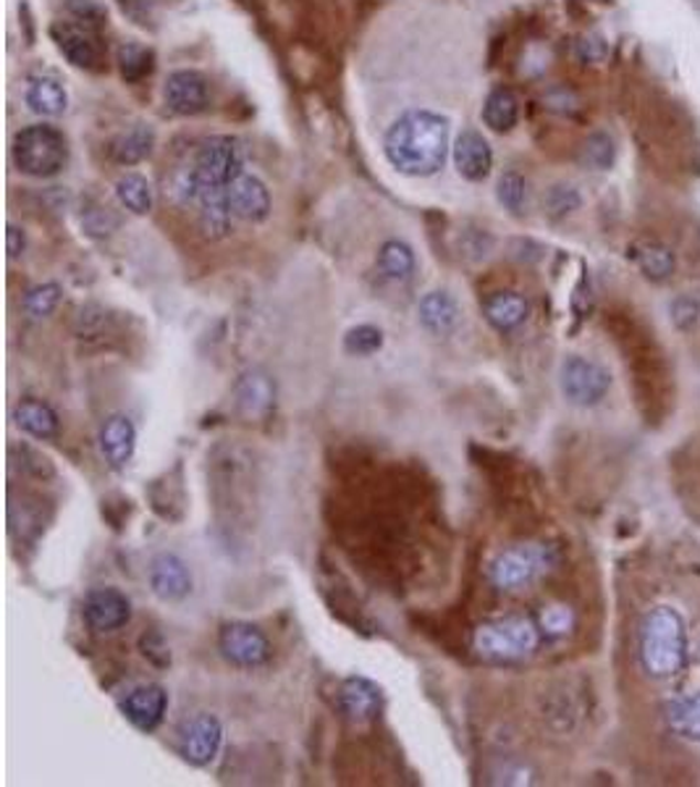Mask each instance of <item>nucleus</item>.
<instances>
[{"instance_id": "nucleus-25", "label": "nucleus", "mask_w": 700, "mask_h": 787, "mask_svg": "<svg viewBox=\"0 0 700 787\" xmlns=\"http://www.w3.org/2000/svg\"><path fill=\"white\" fill-rule=\"evenodd\" d=\"M152 142H155L152 129L140 123V127H131L116 137L114 144H110V158L121 165H134L152 153Z\"/></svg>"}, {"instance_id": "nucleus-27", "label": "nucleus", "mask_w": 700, "mask_h": 787, "mask_svg": "<svg viewBox=\"0 0 700 787\" xmlns=\"http://www.w3.org/2000/svg\"><path fill=\"white\" fill-rule=\"evenodd\" d=\"M667 722L679 737L700 743V693L669 703Z\"/></svg>"}, {"instance_id": "nucleus-4", "label": "nucleus", "mask_w": 700, "mask_h": 787, "mask_svg": "<svg viewBox=\"0 0 700 787\" xmlns=\"http://www.w3.org/2000/svg\"><path fill=\"white\" fill-rule=\"evenodd\" d=\"M475 651L491 661L528 659L540 646V630L530 617H502L475 630Z\"/></svg>"}, {"instance_id": "nucleus-13", "label": "nucleus", "mask_w": 700, "mask_h": 787, "mask_svg": "<svg viewBox=\"0 0 700 787\" xmlns=\"http://www.w3.org/2000/svg\"><path fill=\"white\" fill-rule=\"evenodd\" d=\"M338 707L346 720L357 724L373 722L384 709V690L367 678H346L338 688Z\"/></svg>"}, {"instance_id": "nucleus-3", "label": "nucleus", "mask_w": 700, "mask_h": 787, "mask_svg": "<svg viewBox=\"0 0 700 787\" xmlns=\"http://www.w3.org/2000/svg\"><path fill=\"white\" fill-rule=\"evenodd\" d=\"M13 163L26 176L51 179L66 169L68 142L51 123H32L13 137Z\"/></svg>"}, {"instance_id": "nucleus-33", "label": "nucleus", "mask_w": 700, "mask_h": 787, "mask_svg": "<svg viewBox=\"0 0 700 787\" xmlns=\"http://www.w3.org/2000/svg\"><path fill=\"white\" fill-rule=\"evenodd\" d=\"M61 302V287L47 281V284L32 287L30 292L24 294V313L30 317H47L58 308Z\"/></svg>"}, {"instance_id": "nucleus-19", "label": "nucleus", "mask_w": 700, "mask_h": 787, "mask_svg": "<svg viewBox=\"0 0 700 787\" xmlns=\"http://www.w3.org/2000/svg\"><path fill=\"white\" fill-rule=\"evenodd\" d=\"M418 315L422 328L431 331L433 336H449L462 321V310L449 292H428L420 300Z\"/></svg>"}, {"instance_id": "nucleus-2", "label": "nucleus", "mask_w": 700, "mask_h": 787, "mask_svg": "<svg viewBox=\"0 0 700 787\" xmlns=\"http://www.w3.org/2000/svg\"><path fill=\"white\" fill-rule=\"evenodd\" d=\"M640 661L656 680H669L682 672L688 661V630L671 606H656L643 617Z\"/></svg>"}, {"instance_id": "nucleus-34", "label": "nucleus", "mask_w": 700, "mask_h": 787, "mask_svg": "<svg viewBox=\"0 0 700 787\" xmlns=\"http://www.w3.org/2000/svg\"><path fill=\"white\" fill-rule=\"evenodd\" d=\"M580 192L570 184H557L546 192V211L553 218H564L580 208Z\"/></svg>"}, {"instance_id": "nucleus-40", "label": "nucleus", "mask_w": 700, "mask_h": 787, "mask_svg": "<svg viewBox=\"0 0 700 787\" xmlns=\"http://www.w3.org/2000/svg\"><path fill=\"white\" fill-rule=\"evenodd\" d=\"M26 247V237L19 226H9V241H6V250H9V258H19Z\"/></svg>"}, {"instance_id": "nucleus-35", "label": "nucleus", "mask_w": 700, "mask_h": 787, "mask_svg": "<svg viewBox=\"0 0 700 787\" xmlns=\"http://www.w3.org/2000/svg\"><path fill=\"white\" fill-rule=\"evenodd\" d=\"M700 321V302L696 297H677L675 302H671V323L679 331H690L696 328Z\"/></svg>"}, {"instance_id": "nucleus-22", "label": "nucleus", "mask_w": 700, "mask_h": 787, "mask_svg": "<svg viewBox=\"0 0 700 787\" xmlns=\"http://www.w3.org/2000/svg\"><path fill=\"white\" fill-rule=\"evenodd\" d=\"M26 106L40 116H61L66 110V89L53 77H32L24 93Z\"/></svg>"}, {"instance_id": "nucleus-30", "label": "nucleus", "mask_w": 700, "mask_h": 787, "mask_svg": "<svg viewBox=\"0 0 700 787\" xmlns=\"http://www.w3.org/2000/svg\"><path fill=\"white\" fill-rule=\"evenodd\" d=\"M614 158H616L614 140L606 134V131H593V134L585 140V144H582V163H585L588 169H595V171L612 169Z\"/></svg>"}, {"instance_id": "nucleus-10", "label": "nucleus", "mask_w": 700, "mask_h": 787, "mask_svg": "<svg viewBox=\"0 0 700 787\" xmlns=\"http://www.w3.org/2000/svg\"><path fill=\"white\" fill-rule=\"evenodd\" d=\"M165 106L179 116L203 114L211 106V82L205 74L194 72V68H182V72L169 74L163 87Z\"/></svg>"}, {"instance_id": "nucleus-18", "label": "nucleus", "mask_w": 700, "mask_h": 787, "mask_svg": "<svg viewBox=\"0 0 700 787\" xmlns=\"http://www.w3.org/2000/svg\"><path fill=\"white\" fill-rule=\"evenodd\" d=\"M454 163L462 179H467V182H483V179L491 174V165H494L491 144L485 142L483 134H477L475 129H464L462 134L456 137Z\"/></svg>"}, {"instance_id": "nucleus-14", "label": "nucleus", "mask_w": 700, "mask_h": 787, "mask_svg": "<svg viewBox=\"0 0 700 787\" xmlns=\"http://www.w3.org/2000/svg\"><path fill=\"white\" fill-rule=\"evenodd\" d=\"M228 208L234 218L260 224L270 216V192L258 176L241 174L237 182L228 186Z\"/></svg>"}, {"instance_id": "nucleus-23", "label": "nucleus", "mask_w": 700, "mask_h": 787, "mask_svg": "<svg viewBox=\"0 0 700 787\" xmlns=\"http://www.w3.org/2000/svg\"><path fill=\"white\" fill-rule=\"evenodd\" d=\"M483 121L485 127L498 131V134L515 129L519 121L517 95L507 87H496L494 93H488V98L483 103Z\"/></svg>"}, {"instance_id": "nucleus-6", "label": "nucleus", "mask_w": 700, "mask_h": 787, "mask_svg": "<svg viewBox=\"0 0 700 787\" xmlns=\"http://www.w3.org/2000/svg\"><path fill=\"white\" fill-rule=\"evenodd\" d=\"M561 394L578 407H593L612 389V373L604 365L588 360V357L572 355L561 363L559 370Z\"/></svg>"}, {"instance_id": "nucleus-28", "label": "nucleus", "mask_w": 700, "mask_h": 787, "mask_svg": "<svg viewBox=\"0 0 700 787\" xmlns=\"http://www.w3.org/2000/svg\"><path fill=\"white\" fill-rule=\"evenodd\" d=\"M116 195H119L121 205L134 216H144L152 208V186L140 174H127L116 182Z\"/></svg>"}, {"instance_id": "nucleus-29", "label": "nucleus", "mask_w": 700, "mask_h": 787, "mask_svg": "<svg viewBox=\"0 0 700 787\" xmlns=\"http://www.w3.org/2000/svg\"><path fill=\"white\" fill-rule=\"evenodd\" d=\"M119 68L127 82H140L152 72V53L137 43H123L119 47Z\"/></svg>"}, {"instance_id": "nucleus-8", "label": "nucleus", "mask_w": 700, "mask_h": 787, "mask_svg": "<svg viewBox=\"0 0 700 787\" xmlns=\"http://www.w3.org/2000/svg\"><path fill=\"white\" fill-rule=\"evenodd\" d=\"M220 745H224V724L218 716L200 711L190 716L179 730V754L194 766H207L216 762Z\"/></svg>"}, {"instance_id": "nucleus-26", "label": "nucleus", "mask_w": 700, "mask_h": 787, "mask_svg": "<svg viewBox=\"0 0 700 787\" xmlns=\"http://www.w3.org/2000/svg\"><path fill=\"white\" fill-rule=\"evenodd\" d=\"M378 268L386 279L397 281V284L407 281L414 273L412 247L405 245V241H399V239H388L378 252Z\"/></svg>"}, {"instance_id": "nucleus-38", "label": "nucleus", "mask_w": 700, "mask_h": 787, "mask_svg": "<svg viewBox=\"0 0 700 787\" xmlns=\"http://www.w3.org/2000/svg\"><path fill=\"white\" fill-rule=\"evenodd\" d=\"M606 53L609 47L599 34H588V37H582L578 43V58L582 64H601V61L606 58Z\"/></svg>"}, {"instance_id": "nucleus-31", "label": "nucleus", "mask_w": 700, "mask_h": 787, "mask_svg": "<svg viewBox=\"0 0 700 787\" xmlns=\"http://www.w3.org/2000/svg\"><path fill=\"white\" fill-rule=\"evenodd\" d=\"M344 349L355 357L376 355V352L384 349V331L378 326H370V323L349 328L344 336Z\"/></svg>"}, {"instance_id": "nucleus-36", "label": "nucleus", "mask_w": 700, "mask_h": 787, "mask_svg": "<svg viewBox=\"0 0 700 787\" xmlns=\"http://www.w3.org/2000/svg\"><path fill=\"white\" fill-rule=\"evenodd\" d=\"M68 11L76 22L87 24V26H100L106 22V9L97 6L95 0H68Z\"/></svg>"}, {"instance_id": "nucleus-37", "label": "nucleus", "mask_w": 700, "mask_h": 787, "mask_svg": "<svg viewBox=\"0 0 700 787\" xmlns=\"http://www.w3.org/2000/svg\"><path fill=\"white\" fill-rule=\"evenodd\" d=\"M540 625H543V630L551 635L570 633L572 612L567 610V606H549V610L543 612V617H540Z\"/></svg>"}, {"instance_id": "nucleus-32", "label": "nucleus", "mask_w": 700, "mask_h": 787, "mask_svg": "<svg viewBox=\"0 0 700 787\" xmlns=\"http://www.w3.org/2000/svg\"><path fill=\"white\" fill-rule=\"evenodd\" d=\"M496 195H498V203H502L509 213L523 216L525 203H528V182H525V176L517 174V171H507V174L498 179Z\"/></svg>"}, {"instance_id": "nucleus-20", "label": "nucleus", "mask_w": 700, "mask_h": 787, "mask_svg": "<svg viewBox=\"0 0 700 787\" xmlns=\"http://www.w3.org/2000/svg\"><path fill=\"white\" fill-rule=\"evenodd\" d=\"M13 423H17L26 436L32 439H55L58 436V412L53 410L51 405L43 402V399H22V402L17 405V410H13Z\"/></svg>"}, {"instance_id": "nucleus-17", "label": "nucleus", "mask_w": 700, "mask_h": 787, "mask_svg": "<svg viewBox=\"0 0 700 787\" xmlns=\"http://www.w3.org/2000/svg\"><path fill=\"white\" fill-rule=\"evenodd\" d=\"M273 381L268 373L262 370H247L241 373L239 381L234 384V405H237L239 416L247 420H258L268 416V410L273 407Z\"/></svg>"}, {"instance_id": "nucleus-9", "label": "nucleus", "mask_w": 700, "mask_h": 787, "mask_svg": "<svg viewBox=\"0 0 700 787\" xmlns=\"http://www.w3.org/2000/svg\"><path fill=\"white\" fill-rule=\"evenodd\" d=\"M82 617L89 630L114 633L131 619V602L119 589H93L82 602Z\"/></svg>"}, {"instance_id": "nucleus-24", "label": "nucleus", "mask_w": 700, "mask_h": 787, "mask_svg": "<svg viewBox=\"0 0 700 787\" xmlns=\"http://www.w3.org/2000/svg\"><path fill=\"white\" fill-rule=\"evenodd\" d=\"M635 260L643 276L650 281H667L677 268L675 252L667 245H661V241H637Z\"/></svg>"}, {"instance_id": "nucleus-11", "label": "nucleus", "mask_w": 700, "mask_h": 787, "mask_svg": "<svg viewBox=\"0 0 700 787\" xmlns=\"http://www.w3.org/2000/svg\"><path fill=\"white\" fill-rule=\"evenodd\" d=\"M53 40L64 58L76 68H100L103 64V45L93 32V26L82 22H58L53 24Z\"/></svg>"}, {"instance_id": "nucleus-15", "label": "nucleus", "mask_w": 700, "mask_h": 787, "mask_svg": "<svg viewBox=\"0 0 700 787\" xmlns=\"http://www.w3.org/2000/svg\"><path fill=\"white\" fill-rule=\"evenodd\" d=\"M165 709H169V693L161 686L134 688L121 703L123 716L142 733H152L163 722Z\"/></svg>"}, {"instance_id": "nucleus-21", "label": "nucleus", "mask_w": 700, "mask_h": 787, "mask_svg": "<svg viewBox=\"0 0 700 787\" xmlns=\"http://www.w3.org/2000/svg\"><path fill=\"white\" fill-rule=\"evenodd\" d=\"M483 313L491 326L502 331V334H507V331H515L517 326H523L525 317L530 313V305L528 300L517 292H496L485 300Z\"/></svg>"}, {"instance_id": "nucleus-39", "label": "nucleus", "mask_w": 700, "mask_h": 787, "mask_svg": "<svg viewBox=\"0 0 700 787\" xmlns=\"http://www.w3.org/2000/svg\"><path fill=\"white\" fill-rule=\"evenodd\" d=\"M142 654L148 656L150 661H155L158 667H169L171 665L169 646H165V640L158 633L144 635V638H142Z\"/></svg>"}, {"instance_id": "nucleus-7", "label": "nucleus", "mask_w": 700, "mask_h": 787, "mask_svg": "<svg viewBox=\"0 0 700 787\" xmlns=\"http://www.w3.org/2000/svg\"><path fill=\"white\" fill-rule=\"evenodd\" d=\"M218 651L228 665L239 669H258L268 665L270 648L268 635L252 623H226L218 630Z\"/></svg>"}, {"instance_id": "nucleus-5", "label": "nucleus", "mask_w": 700, "mask_h": 787, "mask_svg": "<svg viewBox=\"0 0 700 787\" xmlns=\"http://www.w3.org/2000/svg\"><path fill=\"white\" fill-rule=\"evenodd\" d=\"M553 549L546 543H519L502 551L494 562H491V583L498 591H519L525 585L536 583L540 575L551 570Z\"/></svg>"}, {"instance_id": "nucleus-1", "label": "nucleus", "mask_w": 700, "mask_h": 787, "mask_svg": "<svg viewBox=\"0 0 700 787\" xmlns=\"http://www.w3.org/2000/svg\"><path fill=\"white\" fill-rule=\"evenodd\" d=\"M384 150L399 174H439L449 153V121L433 110H407L386 131Z\"/></svg>"}, {"instance_id": "nucleus-16", "label": "nucleus", "mask_w": 700, "mask_h": 787, "mask_svg": "<svg viewBox=\"0 0 700 787\" xmlns=\"http://www.w3.org/2000/svg\"><path fill=\"white\" fill-rule=\"evenodd\" d=\"M137 428L129 416H110L100 428V452L114 471H123L134 457Z\"/></svg>"}, {"instance_id": "nucleus-12", "label": "nucleus", "mask_w": 700, "mask_h": 787, "mask_svg": "<svg viewBox=\"0 0 700 787\" xmlns=\"http://www.w3.org/2000/svg\"><path fill=\"white\" fill-rule=\"evenodd\" d=\"M150 591L155 593L161 602H182V599L190 596L192 591V572L186 568V562L182 557L171 554V551H163V554L152 557L150 570Z\"/></svg>"}]
</instances>
